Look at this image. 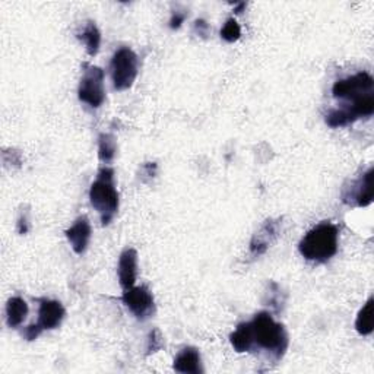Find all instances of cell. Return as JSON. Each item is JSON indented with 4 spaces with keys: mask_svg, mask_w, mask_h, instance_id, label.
I'll list each match as a JSON object with an SVG mask.
<instances>
[{
    "mask_svg": "<svg viewBox=\"0 0 374 374\" xmlns=\"http://www.w3.org/2000/svg\"><path fill=\"white\" fill-rule=\"evenodd\" d=\"M121 301L140 322H145L155 313V300L147 287H132L123 291Z\"/></svg>",
    "mask_w": 374,
    "mask_h": 374,
    "instance_id": "ba28073f",
    "label": "cell"
},
{
    "mask_svg": "<svg viewBox=\"0 0 374 374\" xmlns=\"http://www.w3.org/2000/svg\"><path fill=\"white\" fill-rule=\"evenodd\" d=\"M187 13L186 12H173L171 20H170V28L171 29H179L182 24L186 21Z\"/></svg>",
    "mask_w": 374,
    "mask_h": 374,
    "instance_id": "7402d4cb",
    "label": "cell"
},
{
    "mask_svg": "<svg viewBox=\"0 0 374 374\" xmlns=\"http://www.w3.org/2000/svg\"><path fill=\"white\" fill-rule=\"evenodd\" d=\"M66 316V310L63 305L58 300H40V310H39V325L43 330L56 329L62 325L63 319Z\"/></svg>",
    "mask_w": 374,
    "mask_h": 374,
    "instance_id": "9c48e42d",
    "label": "cell"
},
{
    "mask_svg": "<svg viewBox=\"0 0 374 374\" xmlns=\"http://www.w3.org/2000/svg\"><path fill=\"white\" fill-rule=\"evenodd\" d=\"M241 37V28L234 18H229L221 28V39L227 43H234Z\"/></svg>",
    "mask_w": 374,
    "mask_h": 374,
    "instance_id": "ffe728a7",
    "label": "cell"
},
{
    "mask_svg": "<svg viewBox=\"0 0 374 374\" xmlns=\"http://www.w3.org/2000/svg\"><path fill=\"white\" fill-rule=\"evenodd\" d=\"M325 120H326L329 128L336 129V128H345V126H348V124L357 121V117L352 114V112L348 109V107H342V109L330 110L326 114Z\"/></svg>",
    "mask_w": 374,
    "mask_h": 374,
    "instance_id": "d6986e66",
    "label": "cell"
},
{
    "mask_svg": "<svg viewBox=\"0 0 374 374\" xmlns=\"http://www.w3.org/2000/svg\"><path fill=\"white\" fill-rule=\"evenodd\" d=\"M91 205L98 211L101 224L109 225L119 211V192L114 182V170L110 167H101L97 179L90 189Z\"/></svg>",
    "mask_w": 374,
    "mask_h": 374,
    "instance_id": "3957f363",
    "label": "cell"
},
{
    "mask_svg": "<svg viewBox=\"0 0 374 374\" xmlns=\"http://www.w3.org/2000/svg\"><path fill=\"white\" fill-rule=\"evenodd\" d=\"M253 349L252 352L266 351L271 359L279 361L288 349L290 340L283 325L275 322L269 312L258 313L251 322Z\"/></svg>",
    "mask_w": 374,
    "mask_h": 374,
    "instance_id": "6da1fadb",
    "label": "cell"
},
{
    "mask_svg": "<svg viewBox=\"0 0 374 374\" xmlns=\"http://www.w3.org/2000/svg\"><path fill=\"white\" fill-rule=\"evenodd\" d=\"M373 298H368L355 319V330L361 336H367L373 333Z\"/></svg>",
    "mask_w": 374,
    "mask_h": 374,
    "instance_id": "e0dca14e",
    "label": "cell"
},
{
    "mask_svg": "<svg viewBox=\"0 0 374 374\" xmlns=\"http://www.w3.org/2000/svg\"><path fill=\"white\" fill-rule=\"evenodd\" d=\"M174 370L182 374H201L203 373L201 352L194 347H186L174 359Z\"/></svg>",
    "mask_w": 374,
    "mask_h": 374,
    "instance_id": "4fadbf2b",
    "label": "cell"
},
{
    "mask_svg": "<svg viewBox=\"0 0 374 374\" xmlns=\"http://www.w3.org/2000/svg\"><path fill=\"white\" fill-rule=\"evenodd\" d=\"M78 39L85 44L88 55L94 58L100 50V46H101V32L97 28L95 22L88 21L86 25L84 27L82 32L78 35Z\"/></svg>",
    "mask_w": 374,
    "mask_h": 374,
    "instance_id": "2e32d148",
    "label": "cell"
},
{
    "mask_svg": "<svg viewBox=\"0 0 374 374\" xmlns=\"http://www.w3.org/2000/svg\"><path fill=\"white\" fill-rule=\"evenodd\" d=\"M28 212H22L20 220H18V233L20 234H27L29 231V222H28Z\"/></svg>",
    "mask_w": 374,
    "mask_h": 374,
    "instance_id": "d4e9b609",
    "label": "cell"
},
{
    "mask_svg": "<svg viewBox=\"0 0 374 374\" xmlns=\"http://www.w3.org/2000/svg\"><path fill=\"white\" fill-rule=\"evenodd\" d=\"M229 342L239 354L252 352L253 341H252V330H251V325H248V322L240 323L237 326V329L229 335Z\"/></svg>",
    "mask_w": 374,
    "mask_h": 374,
    "instance_id": "9a60e30c",
    "label": "cell"
},
{
    "mask_svg": "<svg viewBox=\"0 0 374 374\" xmlns=\"http://www.w3.org/2000/svg\"><path fill=\"white\" fill-rule=\"evenodd\" d=\"M244 8H246V4H244V2L239 4L237 8H236V13H243V9H244Z\"/></svg>",
    "mask_w": 374,
    "mask_h": 374,
    "instance_id": "484cf974",
    "label": "cell"
},
{
    "mask_svg": "<svg viewBox=\"0 0 374 374\" xmlns=\"http://www.w3.org/2000/svg\"><path fill=\"white\" fill-rule=\"evenodd\" d=\"M91 234H93V228L90 220H88L85 215L79 217L72 227L66 229V237L76 255L85 253L88 244H90Z\"/></svg>",
    "mask_w": 374,
    "mask_h": 374,
    "instance_id": "8fae6325",
    "label": "cell"
},
{
    "mask_svg": "<svg viewBox=\"0 0 374 374\" xmlns=\"http://www.w3.org/2000/svg\"><path fill=\"white\" fill-rule=\"evenodd\" d=\"M43 333V329L39 323H35V325H31L28 326L25 330H24V336H25V340L27 341H34V340H37V338Z\"/></svg>",
    "mask_w": 374,
    "mask_h": 374,
    "instance_id": "603a6c76",
    "label": "cell"
},
{
    "mask_svg": "<svg viewBox=\"0 0 374 374\" xmlns=\"http://www.w3.org/2000/svg\"><path fill=\"white\" fill-rule=\"evenodd\" d=\"M28 316V305L21 297H12L6 302V323L9 328H20Z\"/></svg>",
    "mask_w": 374,
    "mask_h": 374,
    "instance_id": "5bb4252c",
    "label": "cell"
},
{
    "mask_svg": "<svg viewBox=\"0 0 374 374\" xmlns=\"http://www.w3.org/2000/svg\"><path fill=\"white\" fill-rule=\"evenodd\" d=\"M117 152V144L113 135L101 133L98 138V158L104 164H110Z\"/></svg>",
    "mask_w": 374,
    "mask_h": 374,
    "instance_id": "ac0fdd59",
    "label": "cell"
},
{
    "mask_svg": "<svg viewBox=\"0 0 374 374\" xmlns=\"http://www.w3.org/2000/svg\"><path fill=\"white\" fill-rule=\"evenodd\" d=\"M138 275V252L135 248H124L119 259V281L123 291L135 287Z\"/></svg>",
    "mask_w": 374,
    "mask_h": 374,
    "instance_id": "7c38bea8",
    "label": "cell"
},
{
    "mask_svg": "<svg viewBox=\"0 0 374 374\" xmlns=\"http://www.w3.org/2000/svg\"><path fill=\"white\" fill-rule=\"evenodd\" d=\"M193 29H194L196 34L205 39L206 35H208V32H209V25L206 24L205 20H196L194 24H193Z\"/></svg>",
    "mask_w": 374,
    "mask_h": 374,
    "instance_id": "cb8c5ba5",
    "label": "cell"
},
{
    "mask_svg": "<svg viewBox=\"0 0 374 374\" xmlns=\"http://www.w3.org/2000/svg\"><path fill=\"white\" fill-rule=\"evenodd\" d=\"M78 97L82 102L88 104L93 109H98L105 101L104 91V72L98 66L85 65L84 75L79 82Z\"/></svg>",
    "mask_w": 374,
    "mask_h": 374,
    "instance_id": "5b68a950",
    "label": "cell"
},
{
    "mask_svg": "<svg viewBox=\"0 0 374 374\" xmlns=\"http://www.w3.org/2000/svg\"><path fill=\"white\" fill-rule=\"evenodd\" d=\"M374 79L367 72H360L354 76L336 81L332 86V94L338 100L357 101L361 97L373 94Z\"/></svg>",
    "mask_w": 374,
    "mask_h": 374,
    "instance_id": "8992f818",
    "label": "cell"
},
{
    "mask_svg": "<svg viewBox=\"0 0 374 374\" xmlns=\"http://www.w3.org/2000/svg\"><path fill=\"white\" fill-rule=\"evenodd\" d=\"M374 170L370 167L357 180L351 182L342 189V202L349 206L364 208L373 202L374 187H373Z\"/></svg>",
    "mask_w": 374,
    "mask_h": 374,
    "instance_id": "52a82bcc",
    "label": "cell"
},
{
    "mask_svg": "<svg viewBox=\"0 0 374 374\" xmlns=\"http://www.w3.org/2000/svg\"><path fill=\"white\" fill-rule=\"evenodd\" d=\"M164 347L163 335L158 329H152L148 335V345H147V354H154Z\"/></svg>",
    "mask_w": 374,
    "mask_h": 374,
    "instance_id": "44dd1931",
    "label": "cell"
},
{
    "mask_svg": "<svg viewBox=\"0 0 374 374\" xmlns=\"http://www.w3.org/2000/svg\"><path fill=\"white\" fill-rule=\"evenodd\" d=\"M139 60L136 53L129 47L119 48L110 63L112 82L116 91H126L132 88L139 72Z\"/></svg>",
    "mask_w": 374,
    "mask_h": 374,
    "instance_id": "277c9868",
    "label": "cell"
},
{
    "mask_svg": "<svg viewBox=\"0 0 374 374\" xmlns=\"http://www.w3.org/2000/svg\"><path fill=\"white\" fill-rule=\"evenodd\" d=\"M338 244L340 228L329 221H323L307 231L298 244V252L306 260L325 263L336 255Z\"/></svg>",
    "mask_w": 374,
    "mask_h": 374,
    "instance_id": "7a4b0ae2",
    "label": "cell"
},
{
    "mask_svg": "<svg viewBox=\"0 0 374 374\" xmlns=\"http://www.w3.org/2000/svg\"><path fill=\"white\" fill-rule=\"evenodd\" d=\"M279 229H281V221H274L268 220L265 221L260 229L253 236L251 241V255L252 256H262L266 253V251L271 247V244L276 240L279 236Z\"/></svg>",
    "mask_w": 374,
    "mask_h": 374,
    "instance_id": "30bf717a",
    "label": "cell"
}]
</instances>
